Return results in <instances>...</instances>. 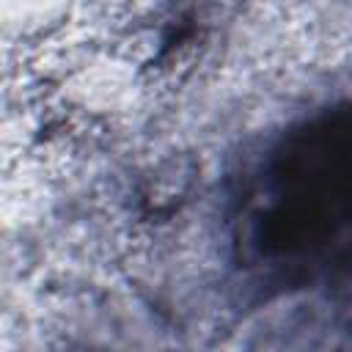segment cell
<instances>
[{
  "mask_svg": "<svg viewBox=\"0 0 352 352\" xmlns=\"http://www.w3.org/2000/svg\"><path fill=\"white\" fill-rule=\"evenodd\" d=\"M270 176V198L261 212V245L280 256L322 250L346 226V113L324 116L300 132L278 157Z\"/></svg>",
  "mask_w": 352,
  "mask_h": 352,
  "instance_id": "obj_1",
  "label": "cell"
}]
</instances>
